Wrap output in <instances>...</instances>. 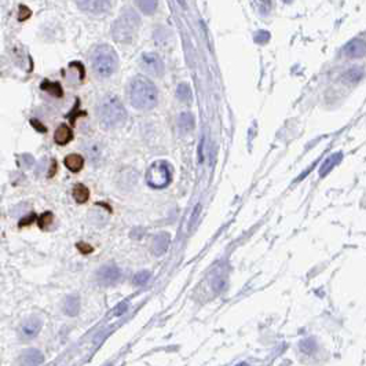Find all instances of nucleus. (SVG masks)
I'll return each instance as SVG.
<instances>
[{
  "mask_svg": "<svg viewBox=\"0 0 366 366\" xmlns=\"http://www.w3.org/2000/svg\"><path fill=\"white\" fill-rule=\"evenodd\" d=\"M131 105L140 110L153 109L158 102V91L145 76H137L130 83Z\"/></svg>",
  "mask_w": 366,
  "mask_h": 366,
  "instance_id": "obj_1",
  "label": "nucleus"
},
{
  "mask_svg": "<svg viewBox=\"0 0 366 366\" xmlns=\"http://www.w3.org/2000/svg\"><path fill=\"white\" fill-rule=\"evenodd\" d=\"M31 124H32L33 127L39 131V132H46V131H47V128H46V127H44V125H43L39 120H37V119H32V120H31Z\"/></svg>",
  "mask_w": 366,
  "mask_h": 366,
  "instance_id": "obj_27",
  "label": "nucleus"
},
{
  "mask_svg": "<svg viewBox=\"0 0 366 366\" xmlns=\"http://www.w3.org/2000/svg\"><path fill=\"white\" fill-rule=\"evenodd\" d=\"M31 10L26 7V6H21L19 7V14H18V19L19 21H25V19H28L29 17H31Z\"/></svg>",
  "mask_w": 366,
  "mask_h": 366,
  "instance_id": "obj_25",
  "label": "nucleus"
},
{
  "mask_svg": "<svg viewBox=\"0 0 366 366\" xmlns=\"http://www.w3.org/2000/svg\"><path fill=\"white\" fill-rule=\"evenodd\" d=\"M64 311L68 315H76L79 311V299L73 297V296L68 297L65 300V304H64Z\"/></svg>",
  "mask_w": 366,
  "mask_h": 366,
  "instance_id": "obj_17",
  "label": "nucleus"
},
{
  "mask_svg": "<svg viewBox=\"0 0 366 366\" xmlns=\"http://www.w3.org/2000/svg\"><path fill=\"white\" fill-rule=\"evenodd\" d=\"M19 161H21V165H22L24 168H31L32 164L35 163V158H33L31 155H22L19 156Z\"/></svg>",
  "mask_w": 366,
  "mask_h": 366,
  "instance_id": "obj_23",
  "label": "nucleus"
},
{
  "mask_svg": "<svg viewBox=\"0 0 366 366\" xmlns=\"http://www.w3.org/2000/svg\"><path fill=\"white\" fill-rule=\"evenodd\" d=\"M52 223H54V215H52V212H44V213H41L40 216L37 218V226H39L41 230L49 228Z\"/></svg>",
  "mask_w": 366,
  "mask_h": 366,
  "instance_id": "obj_18",
  "label": "nucleus"
},
{
  "mask_svg": "<svg viewBox=\"0 0 366 366\" xmlns=\"http://www.w3.org/2000/svg\"><path fill=\"white\" fill-rule=\"evenodd\" d=\"M98 120L105 128H116L127 120V112L122 101L114 95H107L98 105Z\"/></svg>",
  "mask_w": 366,
  "mask_h": 366,
  "instance_id": "obj_2",
  "label": "nucleus"
},
{
  "mask_svg": "<svg viewBox=\"0 0 366 366\" xmlns=\"http://www.w3.org/2000/svg\"><path fill=\"white\" fill-rule=\"evenodd\" d=\"M147 183L152 187H165L171 182V172L165 163H155L146 174Z\"/></svg>",
  "mask_w": 366,
  "mask_h": 366,
  "instance_id": "obj_5",
  "label": "nucleus"
},
{
  "mask_svg": "<svg viewBox=\"0 0 366 366\" xmlns=\"http://www.w3.org/2000/svg\"><path fill=\"white\" fill-rule=\"evenodd\" d=\"M259 1V8L263 14H266L267 11H270V6H271V0H258Z\"/></svg>",
  "mask_w": 366,
  "mask_h": 366,
  "instance_id": "obj_26",
  "label": "nucleus"
},
{
  "mask_svg": "<svg viewBox=\"0 0 366 366\" xmlns=\"http://www.w3.org/2000/svg\"><path fill=\"white\" fill-rule=\"evenodd\" d=\"M138 8L143 13V14H155V11L157 10V0H135Z\"/></svg>",
  "mask_w": 366,
  "mask_h": 366,
  "instance_id": "obj_16",
  "label": "nucleus"
},
{
  "mask_svg": "<svg viewBox=\"0 0 366 366\" xmlns=\"http://www.w3.org/2000/svg\"><path fill=\"white\" fill-rule=\"evenodd\" d=\"M270 40V33L267 31H259L255 36V41L259 43V44H264Z\"/></svg>",
  "mask_w": 366,
  "mask_h": 366,
  "instance_id": "obj_22",
  "label": "nucleus"
},
{
  "mask_svg": "<svg viewBox=\"0 0 366 366\" xmlns=\"http://www.w3.org/2000/svg\"><path fill=\"white\" fill-rule=\"evenodd\" d=\"M41 90L47 91V92H50L51 95H54V97H57V98H61L62 95H64V92H62V87H61V84H59V83L44 80V82L41 83Z\"/></svg>",
  "mask_w": 366,
  "mask_h": 366,
  "instance_id": "obj_15",
  "label": "nucleus"
},
{
  "mask_svg": "<svg viewBox=\"0 0 366 366\" xmlns=\"http://www.w3.org/2000/svg\"><path fill=\"white\" fill-rule=\"evenodd\" d=\"M41 331V321L39 318H28L19 326V337L24 340H29L36 337Z\"/></svg>",
  "mask_w": 366,
  "mask_h": 366,
  "instance_id": "obj_7",
  "label": "nucleus"
},
{
  "mask_svg": "<svg viewBox=\"0 0 366 366\" xmlns=\"http://www.w3.org/2000/svg\"><path fill=\"white\" fill-rule=\"evenodd\" d=\"M142 68L146 70L147 73L152 76H163L164 74V64L161 61V58L158 55H156L153 52H146L142 55Z\"/></svg>",
  "mask_w": 366,
  "mask_h": 366,
  "instance_id": "obj_6",
  "label": "nucleus"
},
{
  "mask_svg": "<svg viewBox=\"0 0 366 366\" xmlns=\"http://www.w3.org/2000/svg\"><path fill=\"white\" fill-rule=\"evenodd\" d=\"M64 163H65L66 168L70 172H79L82 171V168L84 167V158L80 155L73 153V155L66 156Z\"/></svg>",
  "mask_w": 366,
  "mask_h": 366,
  "instance_id": "obj_12",
  "label": "nucleus"
},
{
  "mask_svg": "<svg viewBox=\"0 0 366 366\" xmlns=\"http://www.w3.org/2000/svg\"><path fill=\"white\" fill-rule=\"evenodd\" d=\"M36 219V215L35 213H29L28 216H25L22 219L18 222V227H28V226H31L33 222Z\"/></svg>",
  "mask_w": 366,
  "mask_h": 366,
  "instance_id": "obj_21",
  "label": "nucleus"
},
{
  "mask_svg": "<svg viewBox=\"0 0 366 366\" xmlns=\"http://www.w3.org/2000/svg\"><path fill=\"white\" fill-rule=\"evenodd\" d=\"M92 69L99 77H109L116 72L119 58L114 49L107 44H101L92 52Z\"/></svg>",
  "mask_w": 366,
  "mask_h": 366,
  "instance_id": "obj_4",
  "label": "nucleus"
},
{
  "mask_svg": "<svg viewBox=\"0 0 366 366\" xmlns=\"http://www.w3.org/2000/svg\"><path fill=\"white\" fill-rule=\"evenodd\" d=\"M178 3H179L180 6L183 8H186V3H185V0H178Z\"/></svg>",
  "mask_w": 366,
  "mask_h": 366,
  "instance_id": "obj_28",
  "label": "nucleus"
},
{
  "mask_svg": "<svg viewBox=\"0 0 366 366\" xmlns=\"http://www.w3.org/2000/svg\"><path fill=\"white\" fill-rule=\"evenodd\" d=\"M176 95H178V98H179L180 101L187 102V101H190V98H192V90H190V87H189L187 84H179V86H178V90H176Z\"/></svg>",
  "mask_w": 366,
  "mask_h": 366,
  "instance_id": "obj_20",
  "label": "nucleus"
},
{
  "mask_svg": "<svg viewBox=\"0 0 366 366\" xmlns=\"http://www.w3.org/2000/svg\"><path fill=\"white\" fill-rule=\"evenodd\" d=\"M140 19L135 11L125 10L122 16L114 21L112 26V36L119 43H131L138 33Z\"/></svg>",
  "mask_w": 366,
  "mask_h": 366,
  "instance_id": "obj_3",
  "label": "nucleus"
},
{
  "mask_svg": "<svg viewBox=\"0 0 366 366\" xmlns=\"http://www.w3.org/2000/svg\"><path fill=\"white\" fill-rule=\"evenodd\" d=\"M76 246H77L79 252L82 253V255H88V253H91L94 251V248H92L91 245L86 244V243H77Z\"/></svg>",
  "mask_w": 366,
  "mask_h": 366,
  "instance_id": "obj_24",
  "label": "nucleus"
},
{
  "mask_svg": "<svg viewBox=\"0 0 366 366\" xmlns=\"http://www.w3.org/2000/svg\"><path fill=\"white\" fill-rule=\"evenodd\" d=\"M194 128V116L189 112H185L179 116V130L183 134H187Z\"/></svg>",
  "mask_w": 366,
  "mask_h": 366,
  "instance_id": "obj_14",
  "label": "nucleus"
},
{
  "mask_svg": "<svg viewBox=\"0 0 366 366\" xmlns=\"http://www.w3.org/2000/svg\"><path fill=\"white\" fill-rule=\"evenodd\" d=\"M343 55L347 58H362L365 55V40L364 39H354L349 41L344 49Z\"/></svg>",
  "mask_w": 366,
  "mask_h": 366,
  "instance_id": "obj_9",
  "label": "nucleus"
},
{
  "mask_svg": "<svg viewBox=\"0 0 366 366\" xmlns=\"http://www.w3.org/2000/svg\"><path fill=\"white\" fill-rule=\"evenodd\" d=\"M77 6L90 14H104L110 8V0H77Z\"/></svg>",
  "mask_w": 366,
  "mask_h": 366,
  "instance_id": "obj_8",
  "label": "nucleus"
},
{
  "mask_svg": "<svg viewBox=\"0 0 366 366\" xmlns=\"http://www.w3.org/2000/svg\"><path fill=\"white\" fill-rule=\"evenodd\" d=\"M44 361V357L40 351L36 349H29L22 352L21 355V366H40Z\"/></svg>",
  "mask_w": 366,
  "mask_h": 366,
  "instance_id": "obj_10",
  "label": "nucleus"
},
{
  "mask_svg": "<svg viewBox=\"0 0 366 366\" xmlns=\"http://www.w3.org/2000/svg\"><path fill=\"white\" fill-rule=\"evenodd\" d=\"M72 138H73V132L66 124H61L54 134V140L58 145H66L72 140Z\"/></svg>",
  "mask_w": 366,
  "mask_h": 366,
  "instance_id": "obj_11",
  "label": "nucleus"
},
{
  "mask_svg": "<svg viewBox=\"0 0 366 366\" xmlns=\"http://www.w3.org/2000/svg\"><path fill=\"white\" fill-rule=\"evenodd\" d=\"M72 195H73L74 201L77 204H84L88 201V198H90V190H88V187L84 186L82 183H79V185H76L73 187V190H72Z\"/></svg>",
  "mask_w": 366,
  "mask_h": 366,
  "instance_id": "obj_13",
  "label": "nucleus"
},
{
  "mask_svg": "<svg viewBox=\"0 0 366 366\" xmlns=\"http://www.w3.org/2000/svg\"><path fill=\"white\" fill-rule=\"evenodd\" d=\"M342 160V153H336V155L331 156L328 160L325 161V164L322 165V168H321V175H325L328 172L331 171L332 168H333L336 164L339 163Z\"/></svg>",
  "mask_w": 366,
  "mask_h": 366,
  "instance_id": "obj_19",
  "label": "nucleus"
},
{
  "mask_svg": "<svg viewBox=\"0 0 366 366\" xmlns=\"http://www.w3.org/2000/svg\"><path fill=\"white\" fill-rule=\"evenodd\" d=\"M285 3H289V1H292V0H284Z\"/></svg>",
  "mask_w": 366,
  "mask_h": 366,
  "instance_id": "obj_29",
  "label": "nucleus"
}]
</instances>
